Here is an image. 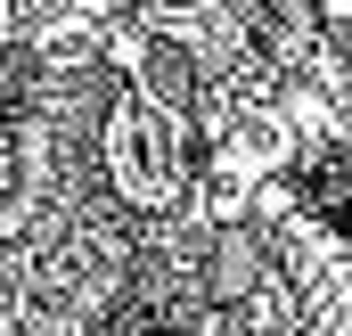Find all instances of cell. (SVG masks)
Listing matches in <instances>:
<instances>
[{
    "label": "cell",
    "instance_id": "1",
    "mask_svg": "<svg viewBox=\"0 0 352 336\" xmlns=\"http://www.w3.org/2000/svg\"><path fill=\"white\" fill-rule=\"evenodd\" d=\"M107 165H115V189H123L131 205H173L180 148H173V123H164L140 90L115 98V115H107Z\"/></svg>",
    "mask_w": 352,
    "mask_h": 336
}]
</instances>
